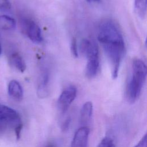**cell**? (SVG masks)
<instances>
[{"instance_id":"obj_1","label":"cell","mask_w":147,"mask_h":147,"mask_svg":"<svg viewBox=\"0 0 147 147\" xmlns=\"http://www.w3.org/2000/svg\"><path fill=\"white\" fill-rule=\"evenodd\" d=\"M98 40L110 63L112 78L115 79L118 75L120 65L125 53L122 34L113 22L106 21L99 25Z\"/></svg>"},{"instance_id":"obj_2","label":"cell","mask_w":147,"mask_h":147,"mask_svg":"<svg viewBox=\"0 0 147 147\" xmlns=\"http://www.w3.org/2000/svg\"><path fill=\"white\" fill-rule=\"evenodd\" d=\"M146 67L144 62L138 59L133 60L130 76L126 85V96L133 103L138 98L146 80Z\"/></svg>"},{"instance_id":"obj_3","label":"cell","mask_w":147,"mask_h":147,"mask_svg":"<svg viewBox=\"0 0 147 147\" xmlns=\"http://www.w3.org/2000/svg\"><path fill=\"white\" fill-rule=\"evenodd\" d=\"M21 125L22 123L18 113L7 106L0 104V131L7 129L14 130Z\"/></svg>"},{"instance_id":"obj_4","label":"cell","mask_w":147,"mask_h":147,"mask_svg":"<svg viewBox=\"0 0 147 147\" xmlns=\"http://www.w3.org/2000/svg\"><path fill=\"white\" fill-rule=\"evenodd\" d=\"M76 94L77 89L74 86H69L62 91L57 102V109L61 114H64L67 111Z\"/></svg>"},{"instance_id":"obj_5","label":"cell","mask_w":147,"mask_h":147,"mask_svg":"<svg viewBox=\"0 0 147 147\" xmlns=\"http://www.w3.org/2000/svg\"><path fill=\"white\" fill-rule=\"evenodd\" d=\"M22 26L26 34L33 42L39 44L42 42L41 29L34 21L29 19H25L22 21Z\"/></svg>"},{"instance_id":"obj_6","label":"cell","mask_w":147,"mask_h":147,"mask_svg":"<svg viewBox=\"0 0 147 147\" xmlns=\"http://www.w3.org/2000/svg\"><path fill=\"white\" fill-rule=\"evenodd\" d=\"M90 129L87 126H82L75 132L71 147H87Z\"/></svg>"},{"instance_id":"obj_7","label":"cell","mask_w":147,"mask_h":147,"mask_svg":"<svg viewBox=\"0 0 147 147\" xmlns=\"http://www.w3.org/2000/svg\"><path fill=\"white\" fill-rule=\"evenodd\" d=\"M86 67V75L88 78H94L98 71L99 67V53H96L88 57Z\"/></svg>"},{"instance_id":"obj_8","label":"cell","mask_w":147,"mask_h":147,"mask_svg":"<svg viewBox=\"0 0 147 147\" xmlns=\"http://www.w3.org/2000/svg\"><path fill=\"white\" fill-rule=\"evenodd\" d=\"M9 95L14 100L21 101L24 96V91L21 84L16 80H11L8 84Z\"/></svg>"},{"instance_id":"obj_9","label":"cell","mask_w":147,"mask_h":147,"mask_svg":"<svg viewBox=\"0 0 147 147\" xmlns=\"http://www.w3.org/2000/svg\"><path fill=\"white\" fill-rule=\"evenodd\" d=\"M93 112L92 103L90 101L86 102L82 106L80 113V121L83 126H86L90 122Z\"/></svg>"},{"instance_id":"obj_10","label":"cell","mask_w":147,"mask_h":147,"mask_svg":"<svg viewBox=\"0 0 147 147\" xmlns=\"http://www.w3.org/2000/svg\"><path fill=\"white\" fill-rule=\"evenodd\" d=\"M49 83V74L45 72L42 74L41 79L38 85L37 93V95L40 98H44L47 97L49 94L48 88Z\"/></svg>"},{"instance_id":"obj_11","label":"cell","mask_w":147,"mask_h":147,"mask_svg":"<svg viewBox=\"0 0 147 147\" xmlns=\"http://www.w3.org/2000/svg\"><path fill=\"white\" fill-rule=\"evenodd\" d=\"M10 62L11 65L18 71L24 72L26 68L25 61L18 53H13L10 57Z\"/></svg>"},{"instance_id":"obj_12","label":"cell","mask_w":147,"mask_h":147,"mask_svg":"<svg viewBox=\"0 0 147 147\" xmlns=\"http://www.w3.org/2000/svg\"><path fill=\"white\" fill-rule=\"evenodd\" d=\"M15 20L7 15L0 16V30H11L15 29Z\"/></svg>"},{"instance_id":"obj_13","label":"cell","mask_w":147,"mask_h":147,"mask_svg":"<svg viewBox=\"0 0 147 147\" xmlns=\"http://www.w3.org/2000/svg\"><path fill=\"white\" fill-rule=\"evenodd\" d=\"M134 9L140 17L144 18L147 11V0H134Z\"/></svg>"},{"instance_id":"obj_14","label":"cell","mask_w":147,"mask_h":147,"mask_svg":"<svg viewBox=\"0 0 147 147\" xmlns=\"http://www.w3.org/2000/svg\"><path fill=\"white\" fill-rule=\"evenodd\" d=\"M97 147H115L113 140L109 137H104Z\"/></svg>"},{"instance_id":"obj_15","label":"cell","mask_w":147,"mask_h":147,"mask_svg":"<svg viewBox=\"0 0 147 147\" xmlns=\"http://www.w3.org/2000/svg\"><path fill=\"white\" fill-rule=\"evenodd\" d=\"M11 5L10 0H0V11L5 12L11 9Z\"/></svg>"},{"instance_id":"obj_16","label":"cell","mask_w":147,"mask_h":147,"mask_svg":"<svg viewBox=\"0 0 147 147\" xmlns=\"http://www.w3.org/2000/svg\"><path fill=\"white\" fill-rule=\"evenodd\" d=\"M71 51L75 57H78V45L76 40L75 38H73L71 41Z\"/></svg>"},{"instance_id":"obj_17","label":"cell","mask_w":147,"mask_h":147,"mask_svg":"<svg viewBox=\"0 0 147 147\" xmlns=\"http://www.w3.org/2000/svg\"><path fill=\"white\" fill-rule=\"evenodd\" d=\"M70 121H71V119L69 118H67L65 121L63 122V123L61 125V129L65 131V130L68 129L69 126V124H70Z\"/></svg>"},{"instance_id":"obj_18","label":"cell","mask_w":147,"mask_h":147,"mask_svg":"<svg viewBox=\"0 0 147 147\" xmlns=\"http://www.w3.org/2000/svg\"><path fill=\"white\" fill-rule=\"evenodd\" d=\"M88 2H97L99 0H86Z\"/></svg>"},{"instance_id":"obj_19","label":"cell","mask_w":147,"mask_h":147,"mask_svg":"<svg viewBox=\"0 0 147 147\" xmlns=\"http://www.w3.org/2000/svg\"><path fill=\"white\" fill-rule=\"evenodd\" d=\"M2 53V47H1V43H0V55Z\"/></svg>"},{"instance_id":"obj_20","label":"cell","mask_w":147,"mask_h":147,"mask_svg":"<svg viewBox=\"0 0 147 147\" xmlns=\"http://www.w3.org/2000/svg\"><path fill=\"white\" fill-rule=\"evenodd\" d=\"M45 147H55V146H53V145H48V146H45Z\"/></svg>"}]
</instances>
